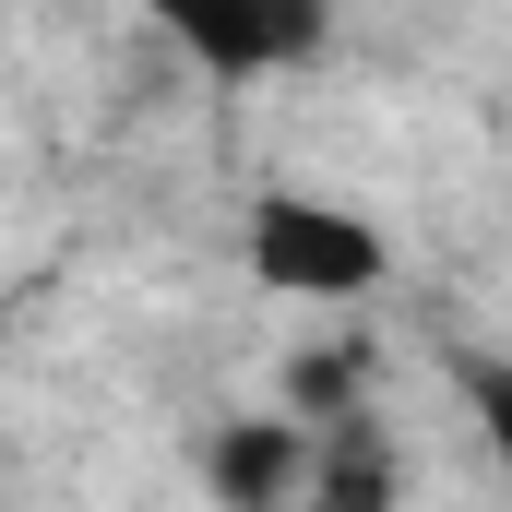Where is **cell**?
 <instances>
[{
    "label": "cell",
    "mask_w": 512,
    "mask_h": 512,
    "mask_svg": "<svg viewBox=\"0 0 512 512\" xmlns=\"http://www.w3.org/2000/svg\"><path fill=\"white\" fill-rule=\"evenodd\" d=\"M239 262H251L274 298H310V310H346L393 274V239L358 203H322V191H262L239 215Z\"/></svg>",
    "instance_id": "cell-1"
},
{
    "label": "cell",
    "mask_w": 512,
    "mask_h": 512,
    "mask_svg": "<svg viewBox=\"0 0 512 512\" xmlns=\"http://www.w3.org/2000/svg\"><path fill=\"white\" fill-rule=\"evenodd\" d=\"M155 36H179L215 84H262V72H298L322 60L334 36V0H131Z\"/></svg>",
    "instance_id": "cell-2"
},
{
    "label": "cell",
    "mask_w": 512,
    "mask_h": 512,
    "mask_svg": "<svg viewBox=\"0 0 512 512\" xmlns=\"http://www.w3.org/2000/svg\"><path fill=\"white\" fill-rule=\"evenodd\" d=\"M191 477H203L227 512L310 501V417H298V405H286V417H215V429L191 441Z\"/></svg>",
    "instance_id": "cell-3"
},
{
    "label": "cell",
    "mask_w": 512,
    "mask_h": 512,
    "mask_svg": "<svg viewBox=\"0 0 512 512\" xmlns=\"http://www.w3.org/2000/svg\"><path fill=\"white\" fill-rule=\"evenodd\" d=\"M453 393H465V417H477V441L512 489V358H453Z\"/></svg>",
    "instance_id": "cell-4"
}]
</instances>
